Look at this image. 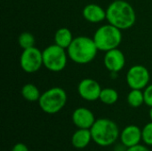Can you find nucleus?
Wrapping results in <instances>:
<instances>
[{
	"label": "nucleus",
	"mask_w": 152,
	"mask_h": 151,
	"mask_svg": "<svg viewBox=\"0 0 152 151\" xmlns=\"http://www.w3.org/2000/svg\"><path fill=\"white\" fill-rule=\"evenodd\" d=\"M108 23L121 30L132 28L136 21V14L133 6L124 0H114L106 9Z\"/></svg>",
	"instance_id": "obj_1"
},
{
	"label": "nucleus",
	"mask_w": 152,
	"mask_h": 151,
	"mask_svg": "<svg viewBox=\"0 0 152 151\" xmlns=\"http://www.w3.org/2000/svg\"><path fill=\"white\" fill-rule=\"evenodd\" d=\"M98 51L94 38L86 36L75 37L67 49L69 58L77 64L91 62L96 57Z\"/></svg>",
	"instance_id": "obj_2"
},
{
	"label": "nucleus",
	"mask_w": 152,
	"mask_h": 151,
	"mask_svg": "<svg viewBox=\"0 0 152 151\" xmlns=\"http://www.w3.org/2000/svg\"><path fill=\"white\" fill-rule=\"evenodd\" d=\"M93 141L101 147H108L116 142L120 136L118 125L109 118L96 119L90 128Z\"/></svg>",
	"instance_id": "obj_3"
},
{
	"label": "nucleus",
	"mask_w": 152,
	"mask_h": 151,
	"mask_svg": "<svg viewBox=\"0 0 152 151\" xmlns=\"http://www.w3.org/2000/svg\"><path fill=\"white\" fill-rule=\"evenodd\" d=\"M93 38L98 50L106 53L119 46L122 42V33L121 29L108 23L98 28Z\"/></svg>",
	"instance_id": "obj_4"
},
{
	"label": "nucleus",
	"mask_w": 152,
	"mask_h": 151,
	"mask_svg": "<svg viewBox=\"0 0 152 151\" xmlns=\"http://www.w3.org/2000/svg\"><path fill=\"white\" fill-rule=\"evenodd\" d=\"M67 101L66 91L61 87L54 86L41 94L38 105L45 113L53 115L60 112L65 107Z\"/></svg>",
	"instance_id": "obj_5"
},
{
	"label": "nucleus",
	"mask_w": 152,
	"mask_h": 151,
	"mask_svg": "<svg viewBox=\"0 0 152 151\" xmlns=\"http://www.w3.org/2000/svg\"><path fill=\"white\" fill-rule=\"evenodd\" d=\"M66 49L57 45L51 44L44 49L43 63L44 66L52 72H60L63 70L68 62V53Z\"/></svg>",
	"instance_id": "obj_6"
},
{
	"label": "nucleus",
	"mask_w": 152,
	"mask_h": 151,
	"mask_svg": "<svg viewBox=\"0 0 152 151\" xmlns=\"http://www.w3.org/2000/svg\"><path fill=\"white\" fill-rule=\"evenodd\" d=\"M20 65L22 70L28 74L37 72L44 66L43 52L35 46L23 50L20 57Z\"/></svg>",
	"instance_id": "obj_7"
},
{
	"label": "nucleus",
	"mask_w": 152,
	"mask_h": 151,
	"mask_svg": "<svg viewBox=\"0 0 152 151\" xmlns=\"http://www.w3.org/2000/svg\"><path fill=\"white\" fill-rule=\"evenodd\" d=\"M150 79L148 69L140 64L132 66L126 73V83L131 89L143 90L149 85Z\"/></svg>",
	"instance_id": "obj_8"
},
{
	"label": "nucleus",
	"mask_w": 152,
	"mask_h": 151,
	"mask_svg": "<svg viewBox=\"0 0 152 151\" xmlns=\"http://www.w3.org/2000/svg\"><path fill=\"white\" fill-rule=\"evenodd\" d=\"M102 88L100 84L92 78L82 79L77 85V93L79 96L87 101H95L99 100Z\"/></svg>",
	"instance_id": "obj_9"
},
{
	"label": "nucleus",
	"mask_w": 152,
	"mask_h": 151,
	"mask_svg": "<svg viewBox=\"0 0 152 151\" xmlns=\"http://www.w3.org/2000/svg\"><path fill=\"white\" fill-rule=\"evenodd\" d=\"M105 68L111 73H118L122 70L126 65V57L118 48L110 50L105 53L103 58Z\"/></svg>",
	"instance_id": "obj_10"
},
{
	"label": "nucleus",
	"mask_w": 152,
	"mask_h": 151,
	"mask_svg": "<svg viewBox=\"0 0 152 151\" xmlns=\"http://www.w3.org/2000/svg\"><path fill=\"white\" fill-rule=\"evenodd\" d=\"M95 117L89 109L80 107L76 109L72 114V121L77 128L90 129L95 122Z\"/></svg>",
	"instance_id": "obj_11"
},
{
	"label": "nucleus",
	"mask_w": 152,
	"mask_h": 151,
	"mask_svg": "<svg viewBox=\"0 0 152 151\" xmlns=\"http://www.w3.org/2000/svg\"><path fill=\"white\" fill-rule=\"evenodd\" d=\"M120 141L126 148H130L140 144L142 141V129L135 125H129L126 126L120 133Z\"/></svg>",
	"instance_id": "obj_12"
},
{
	"label": "nucleus",
	"mask_w": 152,
	"mask_h": 151,
	"mask_svg": "<svg viewBox=\"0 0 152 151\" xmlns=\"http://www.w3.org/2000/svg\"><path fill=\"white\" fill-rule=\"evenodd\" d=\"M82 15L88 22L99 23L106 20V10L97 4H89L83 8Z\"/></svg>",
	"instance_id": "obj_13"
},
{
	"label": "nucleus",
	"mask_w": 152,
	"mask_h": 151,
	"mask_svg": "<svg viewBox=\"0 0 152 151\" xmlns=\"http://www.w3.org/2000/svg\"><path fill=\"white\" fill-rule=\"evenodd\" d=\"M91 141H93V138L90 129L77 128L71 137V144L77 150H83L86 148Z\"/></svg>",
	"instance_id": "obj_14"
},
{
	"label": "nucleus",
	"mask_w": 152,
	"mask_h": 151,
	"mask_svg": "<svg viewBox=\"0 0 152 151\" xmlns=\"http://www.w3.org/2000/svg\"><path fill=\"white\" fill-rule=\"evenodd\" d=\"M73 39L72 32L68 28H61L54 34V44L64 49H68Z\"/></svg>",
	"instance_id": "obj_15"
},
{
	"label": "nucleus",
	"mask_w": 152,
	"mask_h": 151,
	"mask_svg": "<svg viewBox=\"0 0 152 151\" xmlns=\"http://www.w3.org/2000/svg\"><path fill=\"white\" fill-rule=\"evenodd\" d=\"M21 96L29 102L38 101L41 96L40 91L34 84H26L22 86L20 91Z\"/></svg>",
	"instance_id": "obj_16"
},
{
	"label": "nucleus",
	"mask_w": 152,
	"mask_h": 151,
	"mask_svg": "<svg viewBox=\"0 0 152 151\" xmlns=\"http://www.w3.org/2000/svg\"><path fill=\"white\" fill-rule=\"evenodd\" d=\"M127 103L132 108H139L144 103V94L142 90L131 89L126 98Z\"/></svg>",
	"instance_id": "obj_17"
},
{
	"label": "nucleus",
	"mask_w": 152,
	"mask_h": 151,
	"mask_svg": "<svg viewBox=\"0 0 152 151\" xmlns=\"http://www.w3.org/2000/svg\"><path fill=\"white\" fill-rule=\"evenodd\" d=\"M99 100L106 105H113L118 100V93L113 88H103Z\"/></svg>",
	"instance_id": "obj_18"
},
{
	"label": "nucleus",
	"mask_w": 152,
	"mask_h": 151,
	"mask_svg": "<svg viewBox=\"0 0 152 151\" xmlns=\"http://www.w3.org/2000/svg\"><path fill=\"white\" fill-rule=\"evenodd\" d=\"M18 44L23 50L35 46L36 39L30 32H22L18 37Z\"/></svg>",
	"instance_id": "obj_19"
},
{
	"label": "nucleus",
	"mask_w": 152,
	"mask_h": 151,
	"mask_svg": "<svg viewBox=\"0 0 152 151\" xmlns=\"http://www.w3.org/2000/svg\"><path fill=\"white\" fill-rule=\"evenodd\" d=\"M142 132V142L147 146H152V121L144 125Z\"/></svg>",
	"instance_id": "obj_20"
},
{
	"label": "nucleus",
	"mask_w": 152,
	"mask_h": 151,
	"mask_svg": "<svg viewBox=\"0 0 152 151\" xmlns=\"http://www.w3.org/2000/svg\"><path fill=\"white\" fill-rule=\"evenodd\" d=\"M143 94H144V103L149 106L150 108L152 107V84L146 86V88L143 89Z\"/></svg>",
	"instance_id": "obj_21"
},
{
	"label": "nucleus",
	"mask_w": 152,
	"mask_h": 151,
	"mask_svg": "<svg viewBox=\"0 0 152 151\" xmlns=\"http://www.w3.org/2000/svg\"><path fill=\"white\" fill-rule=\"evenodd\" d=\"M126 151H151V150L146 147L145 145H142V144H137L135 146L127 148Z\"/></svg>",
	"instance_id": "obj_22"
},
{
	"label": "nucleus",
	"mask_w": 152,
	"mask_h": 151,
	"mask_svg": "<svg viewBox=\"0 0 152 151\" xmlns=\"http://www.w3.org/2000/svg\"><path fill=\"white\" fill-rule=\"evenodd\" d=\"M11 151H29L28 150V148L26 144L24 143H21V142H19V143H16L15 145H13V147L12 148Z\"/></svg>",
	"instance_id": "obj_23"
},
{
	"label": "nucleus",
	"mask_w": 152,
	"mask_h": 151,
	"mask_svg": "<svg viewBox=\"0 0 152 151\" xmlns=\"http://www.w3.org/2000/svg\"><path fill=\"white\" fill-rule=\"evenodd\" d=\"M149 115H150V117H151V121H152V107L151 108V109H150Z\"/></svg>",
	"instance_id": "obj_24"
},
{
	"label": "nucleus",
	"mask_w": 152,
	"mask_h": 151,
	"mask_svg": "<svg viewBox=\"0 0 152 151\" xmlns=\"http://www.w3.org/2000/svg\"><path fill=\"white\" fill-rule=\"evenodd\" d=\"M114 151H115V150H114Z\"/></svg>",
	"instance_id": "obj_25"
}]
</instances>
